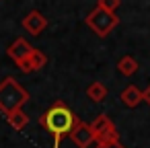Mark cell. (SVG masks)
<instances>
[{
  "instance_id": "obj_1",
  "label": "cell",
  "mask_w": 150,
  "mask_h": 148,
  "mask_svg": "<svg viewBox=\"0 0 150 148\" xmlns=\"http://www.w3.org/2000/svg\"><path fill=\"white\" fill-rule=\"evenodd\" d=\"M41 127L52 136L54 146L52 148H60L62 140L68 138L74 130V125L78 123V115L64 103V101H56L41 117H39Z\"/></svg>"
},
{
  "instance_id": "obj_2",
  "label": "cell",
  "mask_w": 150,
  "mask_h": 148,
  "mask_svg": "<svg viewBox=\"0 0 150 148\" xmlns=\"http://www.w3.org/2000/svg\"><path fill=\"white\" fill-rule=\"evenodd\" d=\"M27 101H29V93L23 84L17 82V78L6 76L0 82V113L4 117H8L15 111L23 109V105Z\"/></svg>"
},
{
  "instance_id": "obj_3",
  "label": "cell",
  "mask_w": 150,
  "mask_h": 148,
  "mask_svg": "<svg viewBox=\"0 0 150 148\" xmlns=\"http://www.w3.org/2000/svg\"><path fill=\"white\" fill-rule=\"evenodd\" d=\"M86 25L95 31V35L107 37V35L119 25V17H117L115 13H109V11H103V8L95 6V8L86 15Z\"/></svg>"
},
{
  "instance_id": "obj_4",
  "label": "cell",
  "mask_w": 150,
  "mask_h": 148,
  "mask_svg": "<svg viewBox=\"0 0 150 148\" xmlns=\"http://www.w3.org/2000/svg\"><path fill=\"white\" fill-rule=\"evenodd\" d=\"M91 130L95 132V144H113L119 142V132L109 115H97L91 121Z\"/></svg>"
},
{
  "instance_id": "obj_5",
  "label": "cell",
  "mask_w": 150,
  "mask_h": 148,
  "mask_svg": "<svg viewBox=\"0 0 150 148\" xmlns=\"http://www.w3.org/2000/svg\"><path fill=\"white\" fill-rule=\"evenodd\" d=\"M70 140L78 148H91L95 144V132L91 130V123H84V121L78 119V123L74 125V130L70 134Z\"/></svg>"
},
{
  "instance_id": "obj_6",
  "label": "cell",
  "mask_w": 150,
  "mask_h": 148,
  "mask_svg": "<svg viewBox=\"0 0 150 148\" xmlns=\"http://www.w3.org/2000/svg\"><path fill=\"white\" fill-rule=\"evenodd\" d=\"M33 50H35V47H33L25 37H19V39H15V41L8 45L6 54H8V56H11V60L19 66V64H23V62L33 54Z\"/></svg>"
},
{
  "instance_id": "obj_7",
  "label": "cell",
  "mask_w": 150,
  "mask_h": 148,
  "mask_svg": "<svg viewBox=\"0 0 150 148\" xmlns=\"http://www.w3.org/2000/svg\"><path fill=\"white\" fill-rule=\"evenodd\" d=\"M23 27H25L27 33H31V35H39V33L45 31V27H47V19H45L39 11H31V13L23 19Z\"/></svg>"
},
{
  "instance_id": "obj_8",
  "label": "cell",
  "mask_w": 150,
  "mask_h": 148,
  "mask_svg": "<svg viewBox=\"0 0 150 148\" xmlns=\"http://www.w3.org/2000/svg\"><path fill=\"white\" fill-rule=\"evenodd\" d=\"M45 64H47V56H45L41 50H33V54H31L23 64H19V68H21L25 74H31V72L41 70Z\"/></svg>"
},
{
  "instance_id": "obj_9",
  "label": "cell",
  "mask_w": 150,
  "mask_h": 148,
  "mask_svg": "<svg viewBox=\"0 0 150 148\" xmlns=\"http://www.w3.org/2000/svg\"><path fill=\"white\" fill-rule=\"evenodd\" d=\"M119 99H121V103H123L125 107H129V109L138 107V105L144 101V97H142V91H140L136 84H127V86L121 91Z\"/></svg>"
},
{
  "instance_id": "obj_10",
  "label": "cell",
  "mask_w": 150,
  "mask_h": 148,
  "mask_svg": "<svg viewBox=\"0 0 150 148\" xmlns=\"http://www.w3.org/2000/svg\"><path fill=\"white\" fill-rule=\"evenodd\" d=\"M107 86L103 84V82H99V80H95V82H91L88 86H86V97L93 101V103H101V101H105L107 99Z\"/></svg>"
},
{
  "instance_id": "obj_11",
  "label": "cell",
  "mask_w": 150,
  "mask_h": 148,
  "mask_svg": "<svg viewBox=\"0 0 150 148\" xmlns=\"http://www.w3.org/2000/svg\"><path fill=\"white\" fill-rule=\"evenodd\" d=\"M138 68H140V64H138V60H136L134 56H123V58H119V62H117V70H119V74H123V76H134V74L138 72Z\"/></svg>"
},
{
  "instance_id": "obj_12",
  "label": "cell",
  "mask_w": 150,
  "mask_h": 148,
  "mask_svg": "<svg viewBox=\"0 0 150 148\" xmlns=\"http://www.w3.org/2000/svg\"><path fill=\"white\" fill-rule=\"evenodd\" d=\"M6 121H8L15 130H19V132H21V130H25V127L29 125V115H27L23 109H19V111H15L13 115H8V117H6Z\"/></svg>"
},
{
  "instance_id": "obj_13",
  "label": "cell",
  "mask_w": 150,
  "mask_h": 148,
  "mask_svg": "<svg viewBox=\"0 0 150 148\" xmlns=\"http://www.w3.org/2000/svg\"><path fill=\"white\" fill-rule=\"evenodd\" d=\"M121 4V0H97V6L103 8V11H109V13H115Z\"/></svg>"
},
{
  "instance_id": "obj_14",
  "label": "cell",
  "mask_w": 150,
  "mask_h": 148,
  "mask_svg": "<svg viewBox=\"0 0 150 148\" xmlns=\"http://www.w3.org/2000/svg\"><path fill=\"white\" fill-rule=\"evenodd\" d=\"M95 148H125L121 142H113V144H97Z\"/></svg>"
},
{
  "instance_id": "obj_15",
  "label": "cell",
  "mask_w": 150,
  "mask_h": 148,
  "mask_svg": "<svg viewBox=\"0 0 150 148\" xmlns=\"http://www.w3.org/2000/svg\"><path fill=\"white\" fill-rule=\"evenodd\" d=\"M142 97H144V103H148V105H150V84L142 91Z\"/></svg>"
}]
</instances>
